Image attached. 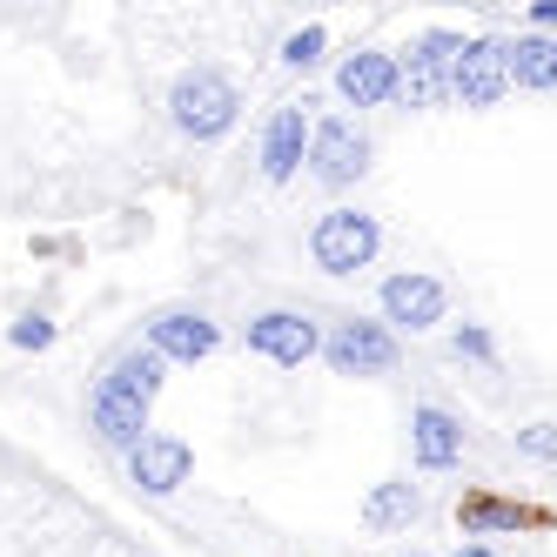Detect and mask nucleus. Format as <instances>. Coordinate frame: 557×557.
Returning a JSON list of instances; mask_svg holds the SVG:
<instances>
[{"label": "nucleus", "mask_w": 557, "mask_h": 557, "mask_svg": "<svg viewBox=\"0 0 557 557\" xmlns=\"http://www.w3.org/2000/svg\"><path fill=\"white\" fill-rule=\"evenodd\" d=\"M235 114H243V88H235L222 67L195 61L188 74H175V88H169V122H175V135H188V141H222L235 128Z\"/></svg>", "instance_id": "1"}, {"label": "nucleus", "mask_w": 557, "mask_h": 557, "mask_svg": "<svg viewBox=\"0 0 557 557\" xmlns=\"http://www.w3.org/2000/svg\"><path fill=\"white\" fill-rule=\"evenodd\" d=\"M376 323H389L396 336H430L436 323H450V283L430 269H396L376 289Z\"/></svg>", "instance_id": "2"}, {"label": "nucleus", "mask_w": 557, "mask_h": 557, "mask_svg": "<svg viewBox=\"0 0 557 557\" xmlns=\"http://www.w3.org/2000/svg\"><path fill=\"white\" fill-rule=\"evenodd\" d=\"M383 256V222L370 209H330L309 228V262L323 275H356Z\"/></svg>", "instance_id": "3"}, {"label": "nucleus", "mask_w": 557, "mask_h": 557, "mask_svg": "<svg viewBox=\"0 0 557 557\" xmlns=\"http://www.w3.org/2000/svg\"><path fill=\"white\" fill-rule=\"evenodd\" d=\"M323 323H315L309 309H262V315H249L243 323V349L256 356V363H269V370H302V363H315L323 356Z\"/></svg>", "instance_id": "4"}, {"label": "nucleus", "mask_w": 557, "mask_h": 557, "mask_svg": "<svg viewBox=\"0 0 557 557\" xmlns=\"http://www.w3.org/2000/svg\"><path fill=\"white\" fill-rule=\"evenodd\" d=\"M370 154H376V141L356 114H323L309 135V182L315 188H356L370 175Z\"/></svg>", "instance_id": "5"}, {"label": "nucleus", "mask_w": 557, "mask_h": 557, "mask_svg": "<svg viewBox=\"0 0 557 557\" xmlns=\"http://www.w3.org/2000/svg\"><path fill=\"white\" fill-rule=\"evenodd\" d=\"M323 363L336 376H389L404 363V336L389 323H376V315H343V323H330V336H323Z\"/></svg>", "instance_id": "6"}, {"label": "nucleus", "mask_w": 557, "mask_h": 557, "mask_svg": "<svg viewBox=\"0 0 557 557\" xmlns=\"http://www.w3.org/2000/svg\"><path fill=\"white\" fill-rule=\"evenodd\" d=\"M463 54V34L457 27H423L417 41L404 48V108L430 114V108H450V67Z\"/></svg>", "instance_id": "7"}, {"label": "nucleus", "mask_w": 557, "mask_h": 557, "mask_svg": "<svg viewBox=\"0 0 557 557\" xmlns=\"http://www.w3.org/2000/svg\"><path fill=\"white\" fill-rule=\"evenodd\" d=\"M315 101L302 95V101H275L269 108V122H262V141H256V169H262V182H296L302 175V162H309V135H315V114H309Z\"/></svg>", "instance_id": "8"}, {"label": "nucleus", "mask_w": 557, "mask_h": 557, "mask_svg": "<svg viewBox=\"0 0 557 557\" xmlns=\"http://www.w3.org/2000/svg\"><path fill=\"white\" fill-rule=\"evenodd\" d=\"M148 410H154L148 396H141V389H128L122 376L108 370V376L95 383V396H88V430L101 436V450L135 457V450L148 444V436H154V430H148Z\"/></svg>", "instance_id": "9"}, {"label": "nucleus", "mask_w": 557, "mask_h": 557, "mask_svg": "<svg viewBox=\"0 0 557 557\" xmlns=\"http://www.w3.org/2000/svg\"><path fill=\"white\" fill-rule=\"evenodd\" d=\"M141 343H148L154 356H162L169 370H188V363H209V356L222 349V323H215L209 309L175 302V309H154V315H148Z\"/></svg>", "instance_id": "10"}, {"label": "nucleus", "mask_w": 557, "mask_h": 557, "mask_svg": "<svg viewBox=\"0 0 557 557\" xmlns=\"http://www.w3.org/2000/svg\"><path fill=\"white\" fill-rule=\"evenodd\" d=\"M510 95V54L497 34H470L457 67H450V108H470V114H484Z\"/></svg>", "instance_id": "11"}, {"label": "nucleus", "mask_w": 557, "mask_h": 557, "mask_svg": "<svg viewBox=\"0 0 557 557\" xmlns=\"http://www.w3.org/2000/svg\"><path fill=\"white\" fill-rule=\"evenodd\" d=\"M404 95V54L389 48H349L336 61V101L349 108H389Z\"/></svg>", "instance_id": "12"}, {"label": "nucleus", "mask_w": 557, "mask_h": 557, "mask_svg": "<svg viewBox=\"0 0 557 557\" xmlns=\"http://www.w3.org/2000/svg\"><path fill=\"white\" fill-rule=\"evenodd\" d=\"M188 470H195L188 436H175V430H154L148 444L128 457V484H135L141 497H175V491L188 484Z\"/></svg>", "instance_id": "13"}, {"label": "nucleus", "mask_w": 557, "mask_h": 557, "mask_svg": "<svg viewBox=\"0 0 557 557\" xmlns=\"http://www.w3.org/2000/svg\"><path fill=\"white\" fill-rule=\"evenodd\" d=\"M410 463L417 470H457L463 463V423L444 404H417L410 410Z\"/></svg>", "instance_id": "14"}, {"label": "nucleus", "mask_w": 557, "mask_h": 557, "mask_svg": "<svg viewBox=\"0 0 557 557\" xmlns=\"http://www.w3.org/2000/svg\"><path fill=\"white\" fill-rule=\"evenodd\" d=\"M510 54V88L524 95H557V34H517V41H504Z\"/></svg>", "instance_id": "15"}, {"label": "nucleus", "mask_w": 557, "mask_h": 557, "mask_svg": "<svg viewBox=\"0 0 557 557\" xmlns=\"http://www.w3.org/2000/svg\"><path fill=\"white\" fill-rule=\"evenodd\" d=\"M417 517H423V491L410 484V476H389V484H376V491L363 497V531H376V537L410 531Z\"/></svg>", "instance_id": "16"}, {"label": "nucleus", "mask_w": 557, "mask_h": 557, "mask_svg": "<svg viewBox=\"0 0 557 557\" xmlns=\"http://www.w3.org/2000/svg\"><path fill=\"white\" fill-rule=\"evenodd\" d=\"M463 537H497V531H524L537 524V510L531 504H517V497H463Z\"/></svg>", "instance_id": "17"}, {"label": "nucleus", "mask_w": 557, "mask_h": 557, "mask_svg": "<svg viewBox=\"0 0 557 557\" xmlns=\"http://www.w3.org/2000/svg\"><path fill=\"white\" fill-rule=\"evenodd\" d=\"M114 376H122L128 389H141L148 396V404H154V396H162V383H169V363H162V356H154L148 343H135V349H122V356H114V363H108Z\"/></svg>", "instance_id": "18"}, {"label": "nucleus", "mask_w": 557, "mask_h": 557, "mask_svg": "<svg viewBox=\"0 0 557 557\" xmlns=\"http://www.w3.org/2000/svg\"><path fill=\"white\" fill-rule=\"evenodd\" d=\"M323 54H330V27H323V21H309V27H296L289 41H283V54H275V61H283L289 74H309Z\"/></svg>", "instance_id": "19"}, {"label": "nucleus", "mask_w": 557, "mask_h": 557, "mask_svg": "<svg viewBox=\"0 0 557 557\" xmlns=\"http://www.w3.org/2000/svg\"><path fill=\"white\" fill-rule=\"evenodd\" d=\"M54 323H48V315L41 309H27V315H14V323H8V343L14 349H27V356H41V349H54Z\"/></svg>", "instance_id": "20"}, {"label": "nucleus", "mask_w": 557, "mask_h": 557, "mask_svg": "<svg viewBox=\"0 0 557 557\" xmlns=\"http://www.w3.org/2000/svg\"><path fill=\"white\" fill-rule=\"evenodd\" d=\"M510 450L531 457V463H557V423H524V430H510Z\"/></svg>", "instance_id": "21"}, {"label": "nucleus", "mask_w": 557, "mask_h": 557, "mask_svg": "<svg viewBox=\"0 0 557 557\" xmlns=\"http://www.w3.org/2000/svg\"><path fill=\"white\" fill-rule=\"evenodd\" d=\"M450 349L470 356V363H497V336H491L484 323H457V330H450Z\"/></svg>", "instance_id": "22"}, {"label": "nucleus", "mask_w": 557, "mask_h": 557, "mask_svg": "<svg viewBox=\"0 0 557 557\" xmlns=\"http://www.w3.org/2000/svg\"><path fill=\"white\" fill-rule=\"evenodd\" d=\"M524 21H531V34H557V0H537Z\"/></svg>", "instance_id": "23"}, {"label": "nucleus", "mask_w": 557, "mask_h": 557, "mask_svg": "<svg viewBox=\"0 0 557 557\" xmlns=\"http://www.w3.org/2000/svg\"><path fill=\"white\" fill-rule=\"evenodd\" d=\"M457 557H497V550H491L484 537H470V544H457Z\"/></svg>", "instance_id": "24"}, {"label": "nucleus", "mask_w": 557, "mask_h": 557, "mask_svg": "<svg viewBox=\"0 0 557 557\" xmlns=\"http://www.w3.org/2000/svg\"><path fill=\"white\" fill-rule=\"evenodd\" d=\"M410 557H423V550H410Z\"/></svg>", "instance_id": "25"}]
</instances>
